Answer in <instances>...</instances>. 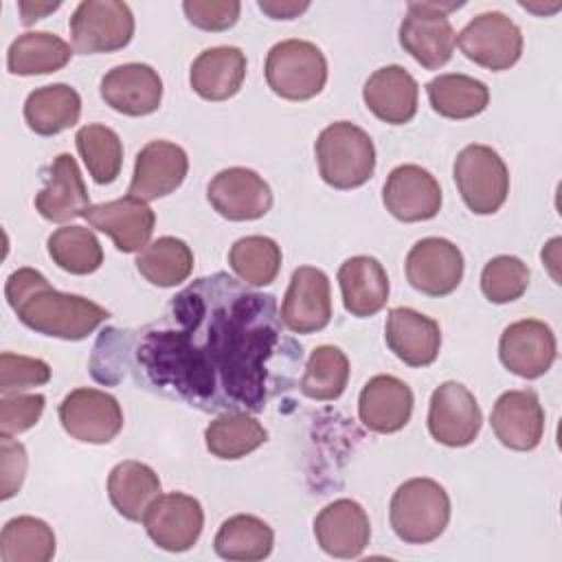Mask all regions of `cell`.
Returning <instances> with one entry per match:
<instances>
[{
  "label": "cell",
  "mask_w": 562,
  "mask_h": 562,
  "mask_svg": "<svg viewBox=\"0 0 562 562\" xmlns=\"http://www.w3.org/2000/svg\"><path fill=\"white\" fill-rule=\"evenodd\" d=\"M136 270L158 288H173L189 279L193 270V252L187 241L165 235L149 241L136 255Z\"/></svg>",
  "instance_id": "d590c367"
},
{
  "label": "cell",
  "mask_w": 562,
  "mask_h": 562,
  "mask_svg": "<svg viewBox=\"0 0 562 562\" xmlns=\"http://www.w3.org/2000/svg\"><path fill=\"white\" fill-rule=\"evenodd\" d=\"M281 246L266 235H248L237 239L228 250L231 270L252 288L270 285L281 270Z\"/></svg>",
  "instance_id": "8d00e7d4"
},
{
  "label": "cell",
  "mask_w": 562,
  "mask_h": 562,
  "mask_svg": "<svg viewBox=\"0 0 562 562\" xmlns=\"http://www.w3.org/2000/svg\"><path fill=\"white\" fill-rule=\"evenodd\" d=\"M408 283L426 296H446L463 279V252L446 237H424L404 261Z\"/></svg>",
  "instance_id": "5bb4252c"
},
{
  "label": "cell",
  "mask_w": 562,
  "mask_h": 562,
  "mask_svg": "<svg viewBox=\"0 0 562 562\" xmlns=\"http://www.w3.org/2000/svg\"><path fill=\"white\" fill-rule=\"evenodd\" d=\"M529 277V268L522 259L514 255H498L481 270V292L490 303H512L527 292Z\"/></svg>",
  "instance_id": "60d3db41"
},
{
  "label": "cell",
  "mask_w": 562,
  "mask_h": 562,
  "mask_svg": "<svg viewBox=\"0 0 562 562\" xmlns=\"http://www.w3.org/2000/svg\"><path fill=\"white\" fill-rule=\"evenodd\" d=\"M77 151L97 184H110L119 178L123 167V143L121 136L101 123H90L75 134Z\"/></svg>",
  "instance_id": "74e56055"
},
{
  "label": "cell",
  "mask_w": 562,
  "mask_h": 562,
  "mask_svg": "<svg viewBox=\"0 0 562 562\" xmlns=\"http://www.w3.org/2000/svg\"><path fill=\"white\" fill-rule=\"evenodd\" d=\"M61 4L59 2H20L18 4V9H20V13H22V24L24 26H29V24H33V22H37V20H42V15H46V13H50V11H55V9H59Z\"/></svg>",
  "instance_id": "7dc6e473"
},
{
  "label": "cell",
  "mask_w": 562,
  "mask_h": 562,
  "mask_svg": "<svg viewBox=\"0 0 562 562\" xmlns=\"http://www.w3.org/2000/svg\"><path fill=\"white\" fill-rule=\"evenodd\" d=\"M386 347L408 367H428L441 349L439 323L413 307H393L384 325Z\"/></svg>",
  "instance_id": "d4e9b609"
},
{
  "label": "cell",
  "mask_w": 562,
  "mask_h": 562,
  "mask_svg": "<svg viewBox=\"0 0 562 562\" xmlns=\"http://www.w3.org/2000/svg\"><path fill=\"white\" fill-rule=\"evenodd\" d=\"M430 108L443 119H472L481 114L490 103V88L470 75L446 72L426 83Z\"/></svg>",
  "instance_id": "1f68e13d"
},
{
  "label": "cell",
  "mask_w": 562,
  "mask_h": 562,
  "mask_svg": "<svg viewBox=\"0 0 562 562\" xmlns=\"http://www.w3.org/2000/svg\"><path fill=\"white\" fill-rule=\"evenodd\" d=\"M452 176L461 200L476 215H492L507 200L509 169L490 145L463 147L454 158Z\"/></svg>",
  "instance_id": "52a82bcc"
},
{
  "label": "cell",
  "mask_w": 562,
  "mask_h": 562,
  "mask_svg": "<svg viewBox=\"0 0 562 562\" xmlns=\"http://www.w3.org/2000/svg\"><path fill=\"white\" fill-rule=\"evenodd\" d=\"M4 296L22 325L50 338L83 340L110 318V312L99 303L55 290L35 268L11 272Z\"/></svg>",
  "instance_id": "7a4b0ae2"
},
{
  "label": "cell",
  "mask_w": 562,
  "mask_h": 562,
  "mask_svg": "<svg viewBox=\"0 0 562 562\" xmlns=\"http://www.w3.org/2000/svg\"><path fill=\"white\" fill-rule=\"evenodd\" d=\"M389 520L402 542L428 544L450 522V496L435 479H408L391 496Z\"/></svg>",
  "instance_id": "3957f363"
},
{
  "label": "cell",
  "mask_w": 562,
  "mask_h": 562,
  "mask_svg": "<svg viewBox=\"0 0 562 562\" xmlns=\"http://www.w3.org/2000/svg\"><path fill=\"white\" fill-rule=\"evenodd\" d=\"M338 285L345 310L358 318L378 314L386 305L391 290L384 266L369 255L345 259L338 268Z\"/></svg>",
  "instance_id": "4316f807"
},
{
  "label": "cell",
  "mask_w": 562,
  "mask_h": 562,
  "mask_svg": "<svg viewBox=\"0 0 562 562\" xmlns=\"http://www.w3.org/2000/svg\"><path fill=\"white\" fill-rule=\"evenodd\" d=\"M558 356L553 329L538 318H522L507 325L498 340V358L518 378L544 375Z\"/></svg>",
  "instance_id": "9a60e30c"
},
{
  "label": "cell",
  "mask_w": 562,
  "mask_h": 562,
  "mask_svg": "<svg viewBox=\"0 0 562 562\" xmlns=\"http://www.w3.org/2000/svg\"><path fill=\"white\" fill-rule=\"evenodd\" d=\"M145 531L151 542L165 551H189L202 533L204 509L195 496L184 492L160 494L143 518Z\"/></svg>",
  "instance_id": "7c38bea8"
},
{
  "label": "cell",
  "mask_w": 562,
  "mask_h": 562,
  "mask_svg": "<svg viewBox=\"0 0 562 562\" xmlns=\"http://www.w3.org/2000/svg\"><path fill=\"white\" fill-rule=\"evenodd\" d=\"M182 11L202 31H226L237 22L241 4L237 0H184Z\"/></svg>",
  "instance_id": "ee69618b"
},
{
  "label": "cell",
  "mask_w": 562,
  "mask_h": 562,
  "mask_svg": "<svg viewBox=\"0 0 562 562\" xmlns=\"http://www.w3.org/2000/svg\"><path fill=\"white\" fill-rule=\"evenodd\" d=\"M314 154L323 182L340 191L362 187L375 171L371 136L349 121L327 125L314 143Z\"/></svg>",
  "instance_id": "277c9868"
},
{
  "label": "cell",
  "mask_w": 562,
  "mask_h": 562,
  "mask_svg": "<svg viewBox=\"0 0 562 562\" xmlns=\"http://www.w3.org/2000/svg\"><path fill=\"white\" fill-rule=\"evenodd\" d=\"M42 393H4L0 397V435H20L33 428L44 413Z\"/></svg>",
  "instance_id": "7bdbcfd3"
},
{
  "label": "cell",
  "mask_w": 562,
  "mask_h": 562,
  "mask_svg": "<svg viewBox=\"0 0 562 562\" xmlns=\"http://www.w3.org/2000/svg\"><path fill=\"white\" fill-rule=\"evenodd\" d=\"M349 382V360L340 347H316L305 364L299 389L305 397L329 402L338 400Z\"/></svg>",
  "instance_id": "f35d334b"
},
{
  "label": "cell",
  "mask_w": 562,
  "mask_h": 562,
  "mask_svg": "<svg viewBox=\"0 0 562 562\" xmlns=\"http://www.w3.org/2000/svg\"><path fill=\"white\" fill-rule=\"evenodd\" d=\"M26 450L11 435H0V498L9 501L22 487L26 474Z\"/></svg>",
  "instance_id": "f6af8a7d"
},
{
  "label": "cell",
  "mask_w": 562,
  "mask_h": 562,
  "mask_svg": "<svg viewBox=\"0 0 562 562\" xmlns=\"http://www.w3.org/2000/svg\"><path fill=\"white\" fill-rule=\"evenodd\" d=\"M382 202L400 222H426L441 209V187L437 178L419 165L395 167L384 182Z\"/></svg>",
  "instance_id": "ac0fdd59"
},
{
  "label": "cell",
  "mask_w": 562,
  "mask_h": 562,
  "mask_svg": "<svg viewBox=\"0 0 562 562\" xmlns=\"http://www.w3.org/2000/svg\"><path fill=\"white\" fill-rule=\"evenodd\" d=\"M413 402V391L404 380L380 373L362 386L358 397V417L371 432L391 435L408 424Z\"/></svg>",
  "instance_id": "cb8c5ba5"
},
{
  "label": "cell",
  "mask_w": 562,
  "mask_h": 562,
  "mask_svg": "<svg viewBox=\"0 0 562 562\" xmlns=\"http://www.w3.org/2000/svg\"><path fill=\"white\" fill-rule=\"evenodd\" d=\"M246 79V55L237 46H213L202 50L189 70L193 92L206 101L235 97Z\"/></svg>",
  "instance_id": "83f0119b"
},
{
  "label": "cell",
  "mask_w": 562,
  "mask_h": 562,
  "mask_svg": "<svg viewBox=\"0 0 562 562\" xmlns=\"http://www.w3.org/2000/svg\"><path fill=\"white\" fill-rule=\"evenodd\" d=\"M68 29L77 53H114L132 42L134 13L119 0H83L72 11Z\"/></svg>",
  "instance_id": "ba28073f"
},
{
  "label": "cell",
  "mask_w": 562,
  "mask_h": 562,
  "mask_svg": "<svg viewBox=\"0 0 562 562\" xmlns=\"http://www.w3.org/2000/svg\"><path fill=\"white\" fill-rule=\"evenodd\" d=\"M268 88L285 101H307L323 92L327 83V59L307 40L277 42L266 57Z\"/></svg>",
  "instance_id": "5b68a950"
},
{
  "label": "cell",
  "mask_w": 562,
  "mask_h": 562,
  "mask_svg": "<svg viewBox=\"0 0 562 562\" xmlns=\"http://www.w3.org/2000/svg\"><path fill=\"white\" fill-rule=\"evenodd\" d=\"M48 380H50L48 362L31 356L2 351L0 356V393L2 395L42 386Z\"/></svg>",
  "instance_id": "b9f144b4"
},
{
  "label": "cell",
  "mask_w": 562,
  "mask_h": 562,
  "mask_svg": "<svg viewBox=\"0 0 562 562\" xmlns=\"http://www.w3.org/2000/svg\"><path fill=\"white\" fill-rule=\"evenodd\" d=\"M99 92L112 110L125 116H147L160 108L162 79L147 64H121L103 75Z\"/></svg>",
  "instance_id": "44dd1931"
},
{
  "label": "cell",
  "mask_w": 562,
  "mask_h": 562,
  "mask_svg": "<svg viewBox=\"0 0 562 562\" xmlns=\"http://www.w3.org/2000/svg\"><path fill=\"white\" fill-rule=\"evenodd\" d=\"M83 217L92 228L105 233L121 252H140L156 226L151 206L134 195L92 204Z\"/></svg>",
  "instance_id": "ffe728a7"
},
{
  "label": "cell",
  "mask_w": 562,
  "mask_h": 562,
  "mask_svg": "<svg viewBox=\"0 0 562 562\" xmlns=\"http://www.w3.org/2000/svg\"><path fill=\"white\" fill-rule=\"evenodd\" d=\"M483 426V413L476 397L461 382H441L428 404V432L448 448L470 446Z\"/></svg>",
  "instance_id": "30bf717a"
},
{
  "label": "cell",
  "mask_w": 562,
  "mask_h": 562,
  "mask_svg": "<svg viewBox=\"0 0 562 562\" xmlns=\"http://www.w3.org/2000/svg\"><path fill=\"white\" fill-rule=\"evenodd\" d=\"M46 248L53 263L70 274H92L103 263L101 241L86 226H61L53 231Z\"/></svg>",
  "instance_id": "ab89813d"
},
{
  "label": "cell",
  "mask_w": 562,
  "mask_h": 562,
  "mask_svg": "<svg viewBox=\"0 0 562 562\" xmlns=\"http://www.w3.org/2000/svg\"><path fill=\"white\" fill-rule=\"evenodd\" d=\"M281 323L292 334H314L331 321L329 277L314 266H299L281 303Z\"/></svg>",
  "instance_id": "4fadbf2b"
},
{
  "label": "cell",
  "mask_w": 562,
  "mask_h": 562,
  "mask_svg": "<svg viewBox=\"0 0 562 562\" xmlns=\"http://www.w3.org/2000/svg\"><path fill=\"white\" fill-rule=\"evenodd\" d=\"M72 57L66 40L48 31H29L18 35L7 50V68L11 75L33 77L61 70Z\"/></svg>",
  "instance_id": "4dcf8cb0"
},
{
  "label": "cell",
  "mask_w": 562,
  "mask_h": 562,
  "mask_svg": "<svg viewBox=\"0 0 562 562\" xmlns=\"http://www.w3.org/2000/svg\"><path fill=\"white\" fill-rule=\"evenodd\" d=\"M457 2H408L400 22V46L426 70H439L454 53L457 33L448 20Z\"/></svg>",
  "instance_id": "8992f818"
},
{
  "label": "cell",
  "mask_w": 562,
  "mask_h": 562,
  "mask_svg": "<svg viewBox=\"0 0 562 562\" xmlns=\"http://www.w3.org/2000/svg\"><path fill=\"white\" fill-rule=\"evenodd\" d=\"M364 105L389 125H404L417 114L419 86L415 77L397 64L378 68L362 88Z\"/></svg>",
  "instance_id": "484cf974"
},
{
  "label": "cell",
  "mask_w": 562,
  "mask_h": 562,
  "mask_svg": "<svg viewBox=\"0 0 562 562\" xmlns=\"http://www.w3.org/2000/svg\"><path fill=\"white\" fill-rule=\"evenodd\" d=\"M314 538L331 558H358L371 540V522L358 501L338 498L316 514Z\"/></svg>",
  "instance_id": "7402d4cb"
},
{
  "label": "cell",
  "mask_w": 562,
  "mask_h": 562,
  "mask_svg": "<svg viewBox=\"0 0 562 562\" xmlns=\"http://www.w3.org/2000/svg\"><path fill=\"white\" fill-rule=\"evenodd\" d=\"M457 44L461 53L481 68L507 70L522 55L520 26L501 11H485L474 15L459 33Z\"/></svg>",
  "instance_id": "9c48e42d"
},
{
  "label": "cell",
  "mask_w": 562,
  "mask_h": 562,
  "mask_svg": "<svg viewBox=\"0 0 562 562\" xmlns=\"http://www.w3.org/2000/svg\"><path fill=\"white\" fill-rule=\"evenodd\" d=\"M108 496L125 520L140 522L149 505L160 496V479L147 463L127 459L110 470Z\"/></svg>",
  "instance_id": "f1b7e54d"
},
{
  "label": "cell",
  "mask_w": 562,
  "mask_h": 562,
  "mask_svg": "<svg viewBox=\"0 0 562 562\" xmlns=\"http://www.w3.org/2000/svg\"><path fill=\"white\" fill-rule=\"evenodd\" d=\"M90 206V195L77 160L70 154L55 156L46 169L44 187L35 195V211L44 220L61 224L83 217Z\"/></svg>",
  "instance_id": "603a6c76"
},
{
  "label": "cell",
  "mask_w": 562,
  "mask_h": 562,
  "mask_svg": "<svg viewBox=\"0 0 562 562\" xmlns=\"http://www.w3.org/2000/svg\"><path fill=\"white\" fill-rule=\"evenodd\" d=\"M274 531L272 527L252 516V514H235L226 518L213 540V549L224 560L237 562H257L272 553Z\"/></svg>",
  "instance_id": "d6a6232c"
},
{
  "label": "cell",
  "mask_w": 562,
  "mask_h": 562,
  "mask_svg": "<svg viewBox=\"0 0 562 562\" xmlns=\"http://www.w3.org/2000/svg\"><path fill=\"white\" fill-rule=\"evenodd\" d=\"M189 156L187 151L171 140H149L136 154L132 182L127 195L151 202L173 193L187 178Z\"/></svg>",
  "instance_id": "e0dca14e"
},
{
  "label": "cell",
  "mask_w": 562,
  "mask_h": 562,
  "mask_svg": "<svg viewBox=\"0 0 562 562\" xmlns=\"http://www.w3.org/2000/svg\"><path fill=\"white\" fill-rule=\"evenodd\" d=\"M64 430L83 443H108L123 428V411L114 395L99 389H75L59 404Z\"/></svg>",
  "instance_id": "8fae6325"
},
{
  "label": "cell",
  "mask_w": 562,
  "mask_h": 562,
  "mask_svg": "<svg viewBox=\"0 0 562 562\" xmlns=\"http://www.w3.org/2000/svg\"><path fill=\"white\" fill-rule=\"evenodd\" d=\"M57 549L53 527L35 516H15L0 533L2 562H48Z\"/></svg>",
  "instance_id": "e575fe53"
},
{
  "label": "cell",
  "mask_w": 562,
  "mask_h": 562,
  "mask_svg": "<svg viewBox=\"0 0 562 562\" xmlns=\"http://www.w3.org/2000/svg\"><path fill=\"white\" fill-rule=\"evenodd\" d=\"M206 200L231 222L259 220L272 209L270 184L246 167H228L215 173L206 187Z\"/></svg>",
  "instance_id": "2e32d148"
},
{
  "label": "cell",
  "mask_w": 562,
  "mask_h": 562,
  "mask_svg": "<svg viewBox=\"0 0 562 562\" xmlns=\"http://www.w3.org/2000/svg\"><path fill=\"white\" fill-rule=\"evenodd\" d=\"M134 358L158 391L200 411H263L290 386L301 347L283 334L272 294L215 272L178 292L140 331Z\"/></svg>",
  "instance_id": "6da1fadb"
},
{
  "label": "cell",
  "mask_w": 562,
  "mask_h": 562,
  "mask_svg": "<svg viewBox=\"0 0 562 562\" xmlns=\"http://www.w3.org/2000/svg\"><path fill=\"white\" fill-rule=\"evenodd\" d=\"M496 439L518 452L533 450L544 435V408L531 389H514L498 395L490 415Z\"/></svg>",
  "instance_id": "d6986e66"
},
{
  "label": "cell",
  "mask_w": 562,
  "mask_h": 562,
  "mask_svg": "<svg viewBox=\"0 0 562 562\" xmlns=\"http://www.w3.org/2000/svg\"><path fill=\"white\" fill-rule=\"evenodd\" d=\"M259 9L266 15H270L272 20H292V18L301 15L303 11H307L310 2H292V0H283V2L272 0V2H268V0H261Z\"/></svg>",
  "instance_id": "bcb514c9"
},
{
  "label": "cell",
  "mask_w": 562,
  "mask_h": 562,
  "mask_svg": "<svg viewBox=\"0 0 562 562\" xmlns=\"http://www.w3.org/2000/svg\"><path fill=\"white\" fill-rule=\"evenodd\" d=\"M81 116V97L68 83H50L29 92L24 121L40 136H55L72 127Z\"/></svg>",
  "instance_id": "f546056e"
},
{
  "label": "cell",
  "mask_w": 562,
  "mask_h": 562,
  "mask_svg": "<svg viewBox=\"0 0 562 562\" xmlns=\"http://www.w3.org/2000/svg\"><path fill=\"white\" fill-rule=\"evenodd\" d=\"M268 441V430L248 413L231 411L215 417L204 430L206 450L224 461H235Z\"/></svg>",
  "instance_id": "836d02e7"
}]
</instances>
